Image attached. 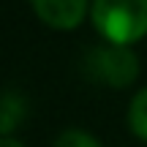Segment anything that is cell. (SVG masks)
<instances>
[{
	"mask_svg": "<svg viewBox=\"0 0 147 147\" xmlns=\"http://www.w3.org/2000/svg\"><path fill=\"white\" fill-rule=\"evenodd\" d=\"M139 63L136 52L131 47H115V44H106V47L90 49L87 57H84V74L95 82L106 84V87H128V84L136 82L139 76Z\"/></svg>",
	"mask_w": 147,
	"mask_h": 147,
	"instance_id": "cell-2",
	"label": "cell"
},
{
	"mask_svg": "<svg viewBox=\"0 0 147 147\" xmlns=\"http://www.w3.org/2000/svg\"><path fill=\"white\" fill-rule=\"evenodd\" d=\"M0 147H25V144L14 136H0Z\"/></svg>",
	"mask_w": 147,
	"mask_h": 147,
	"instance_id": "cell-7",
	"label": "cell"
},
{
	"mask_svg": "<svg viewBox=\"0 0 147 147\" xmlns=\"http://www.w3.org/2000/svg\"><path fill=\"white\" fill-rule=\"evenodd\" d=\"M55 147H101V142L82 128H68L55 139Z\"/></svg>",
	"mask_w": 147,
	"mask_h": 147,
	"instance_id": "cell-6",
	"label": "cell"
},
{
	"mask_svg": "<svg viewBox=\"0 0 147 147\" xmlns=\"http://www.w3.org/2000/svg\"><path fill=\"white\" fill-rule=\"evenodd\" d=\"M128 125H131V131H134L136 139L147 142V87H142L131 98V106H128Z\"/></svg>",
	"mask_w": 147,
	"mask_h": 147,
	"instance_id": "cell-5",
	"label": "cell"
},
{
	"mask_svg": "<svg viewBox=\"0 0 147 147\" xmlns=\"http://www.w3.org/2000/svg\"><path fill=\"white\" fill-rule=\"evenodd\" d=\"M36 16L55 30H74L90 11V0H30Z\"/></svg>",
	"mask_w": 147,
	"mask_h": 147,
	"instance_id": "cell-3",
	"label": "cell"
},
{
	"mask_svg": "<svg viewBox=\"0 0 147 147\" xmlns=\"http://www.w3.org/2000/svg\"><path fill=\"white\" fill-rule=\"evenodd\" d=\"M93 27L115 47H131L147 36V0H93Z\"/></svg>",
	"mask_w": 147,
	"mask_h": 147,
	"instance_id": "cell-1",
	"label": "cell"
},
{
	"mask_svg": "<svg viewBox=\"0 0 147 147\" xmlns=\"http://www.w3.org/2000/svg\"><path fill=\"white\" fill-rule=\"evenodd\" d=\"M27 115V101L16 90H5L0 95V136H11L22 125Z\"/></svg>",
	"mask_w": 147,
	"mask_h": 147,
	"instance_id": "cell-4",
	"label": "cell"
}]
</instances>
